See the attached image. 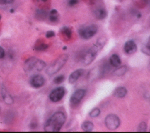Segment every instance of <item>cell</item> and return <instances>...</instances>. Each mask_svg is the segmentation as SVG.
<instances>
[{
  "label": "cell",
  "mask_w": 150,
  "mask_h": 133,
  "mask_svg": "<svg viewBox=\"0 0 150 133\" xmlns=\"http://www.w3.org/2000/svg\"><path fill=\"white\" fill-rule=\"evenodd\" d=\"M66 115L62 111L54 113L45 122L44 130L46 132L59 131L66 122Z\"/></svg>",
  "instance_id": "6da1fadb"
},
{
  "label": "cell",
  "mask_w": 150,
  "mask_h": 133,
  "mask_svg": "<svg viewBox=\"0 0 150 133\" xmlns=\"http://www.w3.org/2000/svg\"><path fill=\"white\" fill-rule=\"evenodd\" d=\"M105 44V39L104 38H98L96 43L90 48L84 54L82 58V62L85 65H90L96 58L99 51L103 48Z\"/></svg>",
  "instance_id": "7a4b0ae2"
},
{
  "label": "cell",
  "mask_w": 150,
  "mask_h": 133,
  "mask_svg": "<svg viewBox=\"0 0 150 133\" xmlns=\"http://www.w3.org/2000/svg\"><path fill=\"white\" fill-rule=\"evenodd\" d=\"M46 66V63L36 57L32 56L27 59L23 64V69L25 72L41 71Z\"/></svg>",
  "instance_id": "3957f363"
},
{
  "label": "cell",
  "mask_w": 150,
  "mask_h": 133,
  "mask_svg": "<svg viewBox=\"0 0 150 133\" xmlns=\"http://www.w3.org/2000/svg\"><path fill=\"white\" fill-rule=\"evenodd\" d=\"M69 59V55L63 54L58 57L46 69V72L49 75H53L57 73L67 62Z\"/></svg>",
  "instance_id": "277c9868"
},
{
  "label": "cell",
  "mask_w": 150,
  "mask_h": 133,
  "mask_svg": "<svg viewBox=\"0 0 150 133\" xmlns=\"http://www.w3.org/2000/svg\"><path fill=\"white\" fill-rule=\"evenodd\" d=\"M98 31V27L95 24L83 26L79 29L80 36L84 39H89L94 36Z\"/></svg>",
  "instance_id": "5b68a950"
},
{
  "label": "cell",
  "mask_w": 150,
  "mask_h": 133,
  "mask_svg": "<svg viewBox=\"0 0 150 133\" xmlns=\"http://www.w3.org/2000/svg\"><path fill=\"white\" fill-rule=\"evenodd\" d=\"M105 125L109 130H115L120 125V119L119 117L113 114H108L104 120Z\"/></svg>",
  "instance_id": "8992f818"
},
{
  "label": "cell",
  "mask_w": 150,
  "mask_h": 133,
  "mask_svg": "<svg viewBox=\"0 0 150 133\" xmlns=\"http://www.w3.org/2000/svg\"><path fill=\"white\" fill-rule=\"evenodd\" d=\"M66 89L64 87L60 86L53 89L49 94L50 99L53 102L60 101L64 96Z\"/></svg>",
  "instance_id": "52a82bcc"
},
{
  "label": "cell",
  "mask_w": 150,
  "mask_h": 133,
  "mask_svg": "<svg viewBox=\"0 0 150 133\" xmlns=\"http://www.w3.org/2000/svg\"><path fill=\"white\" fill-rule=\"evenodd\" d=\"M86 91L84 89H78L76 90L71 95L70 102L72 105H77L84 98Z\"/></svg>",
  "instance_id": "ba28073f"
},
{
  "label": "cell",
  "mask_w": 150,
  "mask_h": 133,
  "mask_svg": "<svg viewBox=\"0 0 150 133\" xmlns=\"http://www.w3.org/2000/svg\"><path fill=\"white\" fill-rule=\"evenodd\" d=\"M45 78L41 75H35L33 76L30 81V85L35 88H39L45 84Z\"/></svg>",
  "instance_id": "9c48e42d"
},
{
  "label": "cell",
  "mask_w": 150,
  "mask_h": 133,
  "mask_svg": "<svg viewBox=\"0 0 150 133\" xmlns=\"http://www.w3.org/2000/svg\"><path fill=\"white\" fill-rule=\"evenodd\" d=\"M137 46L135 42L132 40L127 41L124 45V51L128 55H131L136 52Z\"/></svg>",
  "instance_id": "30bf717a"
},
{
  "label": "cell",
  "mask_w": 150,
  "mask_h": 133,
  "mask_svg": "<svg viewBox=\"0 0 150 133\" xmlns=\"http://www.w3.org/2000/svg\"><path fill=\"white\" fill-rule=\"evenodd\" d=\"M104 73L102 69L101 65L99 66H96L93 68L88 74V79L89 80H93L97 79L98 77H100L102 75H104Z\"/></svg>",
  "instance_id": "8fae6325"
},
{
  "label": "cell",
  "mask_w": 150,
  "mask_h": 133,
  "mask_svg": "<svg viewBox=\"0 0 150 133\" xmlns=\"http://www.w3.org/2000/svg\"><path fill=\"white\" fill-rule=\"evenodd\" d=\"M84 69L82 68H79L74 71L73 72L70 74V75L69 77V82L71 84L75 83L79 79V78L84 74Z\"/></svg>",
  "instance_id": "7c38bea8"
},
{
  "label": "cell",
  "mask_w": 150,
  "mask_h": 133,
  "mask_svg": "<svg viewBox=\"0 0 150 133\" xmlns=\"http://www.w3.org/2000/svg\"><path fill=\"white\" fill-rule=\"evenodd\" d=\"M94 16L98 20L105 19L107 16V12L103 7H98L94 11Z\"/></svg>",
  "instance_id": "4fadbf2b"
},
{
  "label": "cell",
  "mask_w": 150,
  "mask_h": 133,
  "mask_svg": "<svg viewBox=\"0 0 150 133\" xmlns=\"http://www.w3.org/2000/svg\"><path fill=\"white\" fill-rule=\"evenodd\" d=\"M1 95L3 98V100L6 104H12L13 103V99L11 94L8 92V91L6 89L5 87L3 85L1 87Z\"/></svg>",
  "instance_id": "5bb4252c"
},
{
  "label": "cell",
  "mask_w": 150,
  "mask_h": 133,
  "mask_svg": "<svg viewBox=\"0 0 150 133\" xmlns=\"http://www.w3.org/2000/svg\"><path fill=\"white\" fill-rule=\"evenodd\" d=\"M127 94V90L125 87L120 86L117 87L113 91V95L118 98H122L125 97Z\"/></svg>",
  "instance_id": "9a60e30c"
},
{
  "label": "cell",
  "mask_w": 150,
  "mask_h": 133,
  "mask_svg": "<svg viewBox=\"0 0 150 133\" xmlns=\"http://www.w3.org/2000/svg\"><path fill=\"white\" fill-rule=\"evenodd\" d=\"M109 62L112 66L118 67L120 66L121 64V60L120 56L117 54H112L109 59Z\"/></svg>",
  "instance_id": "2e32d148"
},
{
  "label": "cell",
  "mask_w": 150,
  "mask_h": 133,
  "mask_svg": "<svg viewBox=\"0 0 150 133\" xmlns=\"http://www.w3.org/2000/svg\"><path fill=\"white\" fill-rule=\"evenodd\" d=\"M49 19L51 22H57L59 19V15L56 9H52L49 14Z\"/></svg>",
  "instance_id": "e0dca14e"
},
{
  "label": "cell",
  "mask_w": 150,
  "mask_h": 133,
  "mask_svg": "<svg viewBox=\"0 0 150 133\" xmlns=\"http://www.w3.org/2000/svg\"><path fill=\"white\" fill-rule=\"evenodd\" d=\"M48 47H49L48 45L47 44L45 43L43 41H42L40 39L38 40L34 46L35 49L36 51H45L46 49H47Z\"/></svg>",
  "instance_id": "ac0fdd59"
},
{
  "label": "cell",
  "mask_w": 150,
  "mask_h": 133,
  "mask_svg": "<svg viewBox=\"0 0 150 133\" xmlns=\"http://www.w3.org/2000/svg\"><path fill=\"white\" fill-rule=\"evenodd\" d=\"M117 68L115 69L113 72V75H115V76H117V77L122 76L127 71V67L126 65H122L121 66H119Z\"/></svg>",
  "instance_id": "d6986e66"
},
{
  "label": "cell",
  "mask_w": 150,
  "mask_h": 133,
  "mask_svg": "<svg viewBox=\"0 0 150 133\" xmlns=\"http://www.w3.org/2000/svg\"><path fill=\"white\" fill-rule=\"evenodd\" d=\"M81 128L84 131L90 132L93 131L94 128V124L90 121H85L81 124Z\"/></svg>",
  "instance_id": "ffe728a7"
},
{
  "label": "cell",
  "mask_w": 150,
  "mask_h": 133,
  "mask_svg": "<svg viewBox=\"0 0 150 133\" xmlns=\"http://www.w3.org/2000/svg\"><path fill=\"white\" fill-rule=\"evenodd\" d=\"M60 32L67 39H70L72 37L73 32L71 28H70L69 27H67V26L62 27L60 29Z\"/></svg>",
  "instance_id": "44dd1931"
},
{
  "label": "cell",
  "mask_w": 150,
  "mask_h": 133,
  "mask_svg": "<svg viewBox=\"0 0 150 133\" xmlns=\"http://www.w3.org/2000/svg\"><path fill=\"white\" fill-rule=\"evenodd\" d=\"M141 52L147 56H150V36L141 47Z\"/></svg>",
  "instance_id": "7402d4cb"
},
{
  "label": "cell",
  "mask_w": 150,
  "mask_h": 133,
  "mask_svg": "<svg viewBox=\"0 0 150 133\" xmlns=\"http://www.w3.org/2000/svg\"><path fill=\"white\" fill-rule=\"evenodd\" d=\"M133 4L138 8H145L148 4L149 0H132Z\"/></svg>",
  "instance_id": "603a6c76"
},
{
  "label": "cell",
  "mask_w": 150,
  "mask_h": 133,
  "mask_svg": "<svg viewBox=\"0 0 150 133\" xmlns=\"http://www.w3.org/2000/svg\"><path fill=\"white\" fill-rule=\"evenodd\" d=\"M36 16L37 19L40 20H43L47 16V13L44 9H38L36 12Z\"/></svg>",
  "instance_id": "cb8c5ba5"
},
{
  "label": "cell",
  "mask_w": 150,
  "mask_h": 133,
  "mask_svg": "<svg viewBox=\"0 0 150 133\" xmlns=\"http://www.w3.org/2000/svg\"><path fill=\"white\" fill-rule=\"evenodd\" d=\"M100 113L101 111L99 108H94L89 112V115L91 118H96L100 114Z\"/></svg>",
  "instance_id": "d4e9b609"
},
{
  "label": "cell",
  "mask_w": 150,
  "mask_h": 133,
  "mask_svg": "<svg viewBox=\"0 0 150 133\" xmlns=\"http://www.w3.org/2000/svg\"><path fill=\"white\" fill-rule=\"evenodd\" d=\"M147 129V124L145 122H141L138 126L137 131L139 132H145Z\"/></svg>",
  "instance_id": "484cf974"
},
{
  "label": "cell",
  "mask_w": 150,
  "mask_h": 133,
  "mask_svg": "<svg viewBox=\"0 0 150 133\" xmlns=\"http://www.w3.org/2000/svg\"><path fill=\"white\" fill-rule=\"evenodd\" d=\"M64 79H65V77L63 75H59L54 78L53 82L56 84H60L64 81Z\"/></svg>",
  "instance_id": "4316f807"
},
{
  "label": "cell",
  "mask_w": 150,
  "mask_h": 133,
  "mask_svg": "<svg viewBox=\"0 0 150 133\" xmlns=\"http://www.w3.org/2000/svg\"><path fill=\"white\" fill-rule=\"evenodd\" d=\"M55 36V33L53 31H48L46 33V37L47 38H50Z\"/></svg>",
  "instance_id": "83f0119b"
},
{
  "label": "cell",
  "mask_w": 150,
  "mask_h": 133,
  "mask_svg": "<svg viewBox=\"0 0 150 133\" xmlns=\"http://www.w3.org/2000/svg\"><path fill=\"white\" fill-rule=\"evenodd\" d=\"M14 0H0V5H8L13 3Z\"/></svg>",
  "instance_id": "f1b7e54d"
},
{
  "label": "cell",
  "mask_w": 150,
  "mask_h": 133,
  "mask_svg": "<svg viewBox=\"0 0 150 133\" xmlns=\"http://www.w3.org/2000/svg\"><path fill=\"white\" fill-rule=\"evenodd\" d=\"M79 2L78 0H69L68 1V5L70 6H73L76 5Z\"/></svg>",
  "instance_id": "f546056e"
},
{
  "label": "cell",
  "mask_w": 150,
  "mask_h": 133,
  "mask_svg": "<svg viewBox=\"0 0 150 133\" xmlns=\"http://www.w3.org/2000/svg\"><path fill=\"white\" fill-rule=\"evenodd\" d=\"M5 56V51L4 48L0 46V59L3 58Z\"/></svg>",
  "instance_id": "4dcf8cb0"
},
{
  "label": "cell",
  "mask_w": 150,
  "mask_h": 133,
  "mask_svg": "<svg viewBox=\"0 0 150 133\" xmlns=\"http://www.w3.org/2000/svg\"><path fill=\"white\" fill-rule=\"evenodd\" d=\"M48 0H37V1L38 2H43V3H45L46 2H47Z\"/></svg>",
  "instance_id": "1f68e13d"
},
{
  "label": "cell",
  "mask_w": 150,
  "mask_h": 133,
  "mask_svg": "<svg viewBox=\"0 0 150 133\" xmlns=\"http://www.w3.org/2000/svg\"><path fill=\"white\" fill-rule=\"evenodd\" d=\"M148 69L150 70V62H149V64H148Z\"/></svg>",
  "instance_id": "d6a6232c"
},
{
  "label": "cell",
  "mask_w": 150,
  "mask_h": 133,
  "mask_svg": "<svg viewBox=\"0 0 150 133\" xmlns=\"http://www.w3.org/2000/svg\"><path fill=\"white\" fill-rule=\"evenodd\" d=\"M1 14H0V20H1Z\"/></svg>",
  "instance_id": "836d02e7"
}]
</instances>
